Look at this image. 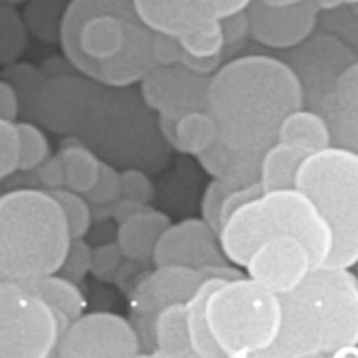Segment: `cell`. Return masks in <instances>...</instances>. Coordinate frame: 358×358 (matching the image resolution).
Wrapping results in <instances>:
<instances>
[{
	"mask_svg": "<svg viewBox=\"0 0 358 358\" xmlns=\"http://www.w3.org/2000/svg\"><path fill=\"white\" fill-rule=\"evenodd\" d=\"M303 108V91L285 59L245 55L217 68L209 80L207 110L220 139L230 148L262 156L278 139L280 122Z\"/></svg>",
	"mask_w": 358,
	"mask_h": 358,
	"instance_id": "1",
	"label": "cell"
},
{
	"mask_svg": "<svg viewBox=\"0 0 358 358\" xmlns=\"http://www.w3.org/2000/svg\"><path fill=\"white\" fill-rule=\"evenodd\" d=\"M59 45L72 68L106 87H133L154 66L152 32L131 0H70Z\"/></svg>",
	"mask_w": 358,
	"mask_h": 358,
	"instance_id": "2",
	"label": "cell"
},
{
	"mask_svg": "<svg viewBox=\"0 0 358 358\" xmlns=\"http://www.w3.org/2000/svg\"><path fill=\"white\" fill-rule=\"evenodd\" d=\"M280 297V331L266 358H324L358 343V276L318 266Z\"/></svg>",
	"mask_w": 358,
	"mask_h": 358,
	"instance_id": "3",
	"label": "cell"
},
{
	"mask_svg": "<svg viewBox=\"0 0 358 358\" xmlns=\"http://www.w3.org/2000/svg\"><path fill=\"white\" fill-rule=\"evenodd\" d=\"M70 230L59 203L38 188H15L0 194V274L30 282L57 274Z\"/></svg>",
	"mask_w": 358,
	"mask_h": 358,
	"instance_id": "4",
	"label": "cell"
},
{
	"mask_svg": "<svg viewBox=\"0 0 358 358\" xmlns=\"http://www.w3.org/2000/svg\"><path fill=\"white\" fill-rule=\"evenodd\" d=\"M274 236H295L324 266L333 249V234L314 203L297 188L262 192L257 199L238 207L220 230V247L226 259L245 268L249 255Z\"/></svg>",
	"mask_w": 358,
	"mask_h": 358,
	"instance_id": "5",
	"label": "cell"
},
{
	"mask_svg": "<svg viewBox=\"0 0 358 358\" xmlns=\"http://www.w3.org/2000/svg\"><path fill=\"white\" fill-rule=\"evenodd\" d=\"M295 188L314 203L333 234L324 266L354 268L358 262V154L339 145L308 154L295 175Z\"/></svg>",
	"mask_w": 358,
	"mask_h": 358,
	"instance_id": "6",
	"label": "cell"
},
{
	"mask_svg": "<svg viewBox=\"0 0 358 358\" xmlns=\"http://www.w3.org/2000/svg\"><path fill=\"white\" fill-rule=\"evenodd\" d=\"M280 320V297L249 276L224 280L207 299V324L226 358L264 356Z\"/></svg>",
	"mask_w": 358,
	"mask_h": 358,
	"instance_id": "7",
	"label": "cell"
},
{
	"mask_svg": "<svg viewBox=\"0 0 358 358\" xmlns=\"http://www.w3.org/2000/svg\"><path fill=\"white\" fill-rule=\"evenodd\" d=\"M127 89L106 87L93 80L74 135L83 137L91 150H97L110 162L154 166L141 148H158V139L152 141L150 137L156 135L158 124L152 122V110L143 103L141 95L137 99V93Z\"/></svg>",
	"mask_w": 358,
	"mask_h": 358,
	"instance_id": "8",
	"label": "cell"
},
{
	"mask_svg": "<svg viewBox=\"0 0 358 358\" xmlns=\"http://www.w3.org/2000/svg\"><path fill=\"white\" fill-rule=\"evenodd\" d=\"M68 322L30 285L0 280V358L55 356Z\"/></svg>",
	"mask_w": 358,
	"mask_h": 358,
	"instance_id": "9",
	"label": "cell"
},
{
	"mask_svg": "<svg viewBox=\"0 0 358 358\" xmlns=\"http://www.w3.org/2000/svg\"><path fill=\"white\" fill-rule=\"evenodd\" d=\"M356 59L358 55L352 51V47L335 34L314 32L297 47L289 49V57L285 62L301 85L303 106L320 112L335 80Z\"/></svg>",
	"mask_w": 358,
	"mask_h": 358,
	"instance_id": "10",
	"label": "cell"
},
{
	"mask_svg": "<svg viewBox=\"0 0 358 358\" xmlns=\"http://www.w3.org/2000/svg\"><path fill=\"white\" fill-rule=\"evenodd\" d=\"M141 354L133 322L114 312H91L70 320L55 352L62 358H135Z\"/></svg>",
	"mask_w": 358,
	"mask_h": 358,
	"instance_id": "11",
	"label": "cell"
},
{
	"mask_svg": "<svg viewBox=\"0 0 358 358\" xmlns=\"http://www.w3.org/2000/svg\"><path fill=\"white\" fill-rule=\"evenodd\" d=\"M211 76L199 74L184 64L152 66L139 80V95L152 112L177 120L188 112L207 110Z\"/></svg>",
	"mask_w": 358,
	"mask_h": 358,
	"instance_id": "12",
	"label": "cell"
},
{
	"mask_svg": "<svg viewBox=\"0 0 358 358\" xmlns=\"http://www.w3.org/2000/svg\"><path fill=\"white\" fill-rule=\"evenodd\" d=\"M247 15L249 34L255 43L268 49L289 51L316 32L322 13L316 0H303L295 5H272L264 0H253L247 7Z\"/></svg>",
	"mask_w": 358,
	"mask_h": 358,
	"instance_id": "13",
	"label": "cell"
},
{
	"mask_svg": "<svg viewBox=\"0 0 358 358\" xmlns=\"http://www.w3.org/2000/svg\"><path fill=\"white\" fill-rule=\"evenodd\" d=\"M152 259L154 266H188L199 270L230 264L220 247L217 232L203 217L169 224L154 247Z\"/></svg>",
	"mask_w": 358,
	"mask_h": 358,
	"instance_id": "14",
	"label": "cell"
},
{
	"mask_svg": "<svg viewBox=\"0 0 358 358\" xmlns=\"http://www.w3.org/2000/svg\"><path fill=\"white\" fill-rule=\"evenodd\" d=\"M316 268L310 249L295 236H274L264 241L247 259V276L268 287L276 295L295 289Z\"/></svg>",
	"mask_w": 358,
	"mask_h": 358,
	"instance_id": "15",
	"label": "cell"
},
{
	"mask_svg": "<svg viewBox=\"0 0 358 358\" xmlns=\"http://www.w3.org/2000/svg\"><path fill=\"white\" fill-rule=\"evenodd\" d=\"M207 270L188 266H156L141 282L135 285L133 293V316L152 318L171 303H186L201 282L207 278Z\"/></svg>",
	"mask_w": 358,
	"mask_h": 358,
	"instance_id": "16",
	"label": "cell"
},
{
	"mask_svg": "<svg viewBox=\"0 0 358 358\" xmlns=\"http://www.w3.org/2000/svg\"><path fill=\"white\" fill-rule=\"evenodd\" d=\"M320 114L327 118L333 145L358 154V59L335 80Z\"/></svg>",
	"mask_w": 358,
	"mask_h": 358,
	"instance_id": "17",
	"label": "cell"
},
{
	"mask_svg": "<svg viewBox=\"0 0 358 358\" xmlns=\"http://www.w3.org/2000/svg\"><path fill=\"white\" fill-rule=\"evenodd\" d=\"M139 22L158 34L182 38L209 20L194 0H131Z\"/></svg>",
	"mask_w": 358,
	"mask_h": 358,
	"instance_id": "18",
	"label": "cell"
},
{
	"mask_svg": "<svg viewBox=\"0 0 358 358\" xmlns=\"http://www.w3.org/2000/svg\"><path fill=\"white\" fill-rule=\"evenodd\" d=\"M169 224L171 217L166 213L152 209L148 205L129 215L127 220H122L116 230V243L122 255L131 262L152 259L154 247Z\"/></svg>",
	"mask_w": 358,
	"mask_h": 358,
	"instance_id": "19",
	"label": "cell"
},
{
	"mask_svg": "<svg viewBox=\"0 0 358 358\" xmlns=\"http://www.w3.org/2000/svg\"><path fill=\"white\" fill-rule=\"evenodd\" d=\"M199 164L209 173L213 179L230 184L232 188L249 186L259 182V160L262 156L245 154L234 148H230L226 141L217 137L213 145H209L199 156Z\"/></svg>",
	"mask_w": 358,
	"mask_h": 358,
	"instance_id": "20",
	"label": "cell"
},
{
	"mask_svg": "<svg viewBox=\"0 0 358 358\" xmlns=\"http://www.w3.org/2000/svg\"><path fill=\"white\" fill-rule=\"evenodd\" d=\"M150 356H162V358L194 356L190 335H188V320H186L184 303L164 306L154 316V348Z\"/></svg>",
	"mask_w": 358,
	"mask_h": 358,
	"instance_id": "21",
	"label": "cell"
},
{
	"mask_svg": "<svg viewBox=\"0 0 358 358\" xmlns=\"http://www.w3.org/2000/svg\"><path fill=\"white\" fill-rule=\"evenodd\" d=\"M224 280H230V278L207 276L201 282V287L194 291V295L184 303L186 320H188V335H190V343H192L196 358H222V350L215 343L207 324V299Z\"/></svg>",
	"mask_w": 358,
	"mask_h": 358,
	"instance_id": "22",
	"label": "cell"
},
{
	"mask_svg": "<svg viewBox=\"0 0 358 358\" xmlns=\"http://www.w3.org/2000/svg\"><path fill=\"white\" fill-rule=\"evenodd\" d=\"M312 154L299 145L276 141L272 143L259 160V184L264 192L295 188V175L303 162V158Z\"/></svg>",
	"mask_w": 358,
	"mask_h": 358,
	"instance_id": "23",
	"label": "cell"
},
{
	"mask_svg": "<svg viewBox=\"0 0 358 358\" xmlns=\"http://www.w3.org/2000/svg\"><path fill=\"white\" fill-rule=\"evenodd\" d=\"M276 141L299 145L308 152H316V150L333 145L327 118L320 112H314L306 106L285 116V120L280 122Z\"/></svg>",
	"mask_w": 358,
	"mask_h": 358,
	"instance_id": "24",
	"label": "cell"
},
{
	"mask_svg": "<svg viewBox=\"0 0 358 358\" xmlns=\"http://www.w3.org/2000/svg\"><path fill=\"white\" fill-rule=\"evenodd\" d=\"M217 137H220V131L209 110H194L175 120L171 148L182 154L199 156L209 145H213Z\"/></svg>",
	"mask_w": 358,
	"mask_h": 358,
	"instance_id": "25",
	"label": "cell"
},
{
	"mask_svg": "<svg viewBox=\"0 0 358 358\" xmlns=\"http://www.w3.org/2000/svg\"><path fill=\"white\" fill-rule=\"evenodd\" d=\"M64 162L66 173V188L78 194H85L97 179L99 173V156L80 139L66 141L57 152Z\"/></svg>",
	"mask_w": 358,
	"mask_h": 358,
	"instance_id": "26",
	"label": "cell"
},
{
	"mask_svg": "<svg viewBox=\"0 0 358 358\" xmlns=\"http://www.w3.org/2000/svg\"><path fill=\"white\" fill-rule=\"evenodd\" d=\"M26 285H30L47 303H51L68 320L78 318L87 310V299H85V293L80 291L78 282L62 276L59 272L36 278V280H30Z\"/></svg>",
	"mask_w": 358,
	"mask_h": 358,
	"instance_id": "27",
	"label": "cell"
},
{
	"mask_svg": "<svg viewBox=\"0 0 358 358\" xmlns=\"http://www.w3.org/2000/svg\"><path fill=\"white\" fill-rule=\"evenodd\" d=\"M70 0H28L24 24L28 34L41 43H59V30Z\"/></svg>",
	"mask_w": 358,
	"mask_h": 358,
	"instance_id": "28",
	"label": "cell"
},
{
	"mask_svg": "<svg viewBox=\"0 0 358 358\" xmlns=\"http://www.w3.org/2000/svg\"><path fill=\"white\" fill-rule=\"evenodd\" d=\"M0 78H5L7 83L13 85V89L20 97V116H26V120L34 118L38 95L47 83L45 72L32 64L15 62L11 66H5V70L0 72Z\"/></svg>",
	"mask_w": 358,
	"mask_h": 358,
	"instance_id": "29",
	"label": "cell"
},
{
	"mask_svg": "<svg viewBox=\"0 0 358 358\" xmlns=\"http://www.w3.org/2000/svg\"><path fill=\"white\" fill-rule=\"evenodd\" d=\"M28 28L17 7L0 3V68L22 59L28 51Z\"/></svg>",
	"mask_w": 358,
	"mask_h": 358,
	"instance_id": "30",
	"label": "cell"
},
{
	"mask_svg": "<svg viewBox=\"0 0 358 358\" xmlns=\"http://www.w3.org/2000/svg\"><path fill=\"white\" fill-rule=\"evenodd\" d=\"M179 45H182L184 55L190 57H224V32L220 20H205L199 28L179 38Z\"/></svg>",
	"mask_w": 358,
	"mask_h": 358,
	"instance_id": "31",
	"label": "cell"
},
{
	"mask_svg": "<svg viewBox=\"0 0 358 358\" xmlns=\"http://www.w3.org/2000/svg\"><path fill=\"white\" fill-rule=\"evenodd\" d=\"M62 207L66 222H68V230L72 238H85L91 230L93 224V211H91V203L68 188H55V190H47Z\"/></svg>",
	"mask_w": 358,
	"mask_h": 358,
	"instance_id": "32",
	"label": "cell"
},
{
	"mask_svg": "<svg viewBox=\"0 0 358 358\" xmlns=\"http://www.w3.org/2000/svg\"><path fill=\"white\" fill-rule=\"evenodd\" d=\"M17 127V135H20V169L22 173H30L34 171L49 154V139L45 135V131L32 122V120H15Z\"/></svg>",
	"mask_w": 358,
	"mask_h": 358,
	"instance_id": "33",
	"label": "cell"
},
{
	"mask_svg": "<svg viewBox=\"0 0 358 358\" xmlns=\"http://www.w3.org/2000/svg\"><path fill=\"white\" fill-rule=\"evenodd\" d=\"M20 169V135L13 120L0 118V182Z\"/></svg>",
	"mask_w": 358,
	"mask_h": 358,
	"instance_id": "34",
	"label": "cell"
},
{
	"mask_svg": "<svg viewBox=\"0 0 358 358\" xmlns=\"http://www.w3.org/2000/svg\"><path fill=\"white\" fill-rule=\"evenodd\" d=\"M91 205H106L120 196V171L112 162H99L95 184L83 194Z\"/></svg>",
	"mask_w": 358,
	"mask_h": 358,
	"instance_id": "35",
	"label": "cell"
},
{
	"mask_svg": "<svg viewBox=\"0 0 358 358\" xmlns=\"http://www.w3.org/2000/svg\"><path fill=\"white\" fill-rule=\"evenodd\" d=\"M91 251L93 249L85 238H72L59 274L80 285L87 278V274H91Z\"/></svg>",
	"mask_w": 358,
	"mask_h": 358,
	"instance_id": "36",
	"label": "cell"
},
{
	"mask_svg": "<svg viewBox=\"0 0 358 358\" xmlns=\"http://www.w3.org/2000/svg\"><path fill=\"white\" fill-rule=\"evenodd\" d=\"M230 190H234L230 184L222 182V179H211L201 199V217L213 228V232H217V236L222 230V205Z\"/></svg>",
	"mask_w": 358,
	"mask_h": 358,
	"instance_id": "37",
	"label": "cell"
},
{
	"mask_svg": "<svg viewBox=\"0 0 358 358\" xmlns=\"http://www.w3.org/2000/svg\"><path fill=\"white\" fill-rule=\"evenodd\" d=\"M120 196L150 205L154 199V184L150 175L139 166H129L120 171Z\"/></svg>",
	"mask_w": 358,
	"mask_h": 358,
	"instance_id": "38",
	"label": "cell"
},
{
	"mask_svg": "<svg viewBox=\"0 0 358 358\" xmlns=\"http://www.w3.org/2000/svg\"><path fill=\"white\" fill-rule=\"evenodd\" d=\"M122 251L118 243H106L91 251V274L101 282H112L122 268Z\"/></svg>",
	"mask_w": 358,
	"mask_h": 358,
	"instance_id": "39",
	"label": "cell"
},
{
	"mask_svg": "<svg viewBox=\"0 0 358 358\" xmlns=\"http://www.w3.org/2000/svg\"><path fill=\"white\" fill-rule=\"evenodd\" d=\"M220 24H222V32H224V59H226L232 53H236L245 45L247 38H251L247 9L220 20Z\"/></svg>",
	"mask_w": 358,
	"mask_h": 358,
	"instance_id": "40",
	"label": "cell"
},
{
	"mask_svg": "<svg viewBox=\"0 0 358 358\" xmlns=\"http://www.w3.org/2000/svg\"><path fill=\"white\" fill-rule=\"evenodd\" d=\"M152 62L154 66H173L182 62V45H179V38L169 36V34H158L152 32Z\"/></svg>",
	"mask_w": 358,
	"mask_h": 358,
	"instance_id": "41",
	"label": "cell"
},
{
	"mask_svg": "<svg viewBox=\"0 0 358 358\" xmlns=\"http://www.w3.org/2000/svg\"><path fill=\"white\" fill-rule=\"evenodd\" d=\"M38 182L47 188V190H55V188H66V173H64V162L62 156H47L36 169H34Z\"/></svg>",
	"mask_w": 358,
	"mask_h": 358,
	"instance_id": "42",
	"label": "cell"
},
{
	"mask_svg": "<svg viewBox=\"0 0 358 358\" xmlns=\"http://www.w3.org/2000/svg\"><path fill=\"white\" fill-rule=\"evenodd\" d=\"M199 9L213 20H224L228 15L245 11L253 0H194Z\"/></svg>",
	"mask_w": 358,
	"mask_h": 358,
	"instance_id": "43",
	"label": "cell"
},
{
	"mask_svg": "<svg viewBox=\"0 0 358 358\" xmlns=\"http://www.w3.org/2000/svg\"><path fill=\"white\" fill-rule=\"evenodd\" d=\"M262 192H264V188H262V184H259V182L230 190V192L226 194V199H224V205H222V226H224V222H226V220H228V217H230L238 207H243L245 203H249V201L257 199Z\"/></svg>",
	"mask_w": 358,
	"mask_h": 358,
	"instance_id": "44",
	"label": "cell"
},
{
	"mask_svg": "<svg viewBox=\"0 0 358 358\" xmlns=\"http://www.w3.org/2000/svg\"><path fill=\"white\" fill-rule=\"evenodd\" d=\"M0 118L5 120H17L20 118V97L11 83L0 78Z\"/></svg>",
	"mask_w": 358,
	"mask_h": 358,
	"instance_id": "45",
	"label": "cell"
},
{
	"mask_svg": "<svg viewBox=\"0 0 358 358\" xmlns=\"http://www.w3.org/2000/svg\"><path fill=\"white\" fill-rule=\"evenodd\" d=\"M333 358H358V343H348V345H341Z\"/></svg>",
	"mask_w": 358,
	"mask_h": 358,
	"instance_id": "46",
	"label": "cell"
},
{
	"mask_svg": "<svg viewBox=\"0 0 358 358\" xmlns=\"http://www.w3.org/2000/svg\"><path fill=\"white\" fill-rule=\"evenodd\" d=\"M0 3H5V5H11V7H20V5H26L28 0H0Z\"/></svg>",
	"mask_w": 358,
	"mask_h": 358,
	"instance_id": "47",
	"label": "cell"
},
{
	"mask_svg": "<svg viewBox=\"0 0 358 358\" xmlns=\"http://www.w3.org/2000/svg\"><path fill=\"white\" fill-rule=\"evenodd\" d=\"M339 5H345V7H352V5H358V0H337Z\"/></svg>",
	"mask_w": 358,
	"mask_h": 358,
	"instance_id": "48",
	"label": "cell"
},
{
	"mask_svg": "<svg viewBox=\"0 0 358 358\" xmlns=\"http://www.w3.org/2000/svg\"><path fill=\"white\" fill-rule=\"evenodd\" d=\"M352 270H354V272H356V276H358V262H356V266H354Z\"/></svg>",
	"mask_w": 358,
	"mask_h": 358,
	"instance_id": "49",
	"label": "cell"
},
{
	"mask_svg": "<svg viewBox=\"0 0 358 358\" xmlns=\"http://www.w3.org/2000/svg\"><path fill=\"white\" fill-rule=\"evenodd\" d=\"M0 280H5V276H3V274H0Z\"/></svg>",
	"mask_w": 358,
	"mask_h": 358,
	"instance_id": "50",
	"label": "cell"
},
{
	"mask_svg": "<svg viewBox=\"0 0 358 358\" xmlns=\"http://www.w3.org/2000/svg\"><path fill=\"white\" fill-rule=\"evenodd\" d=\"M264 3H270V0H264Z\"/></svg>",
	"mask_w": 358,
	"mask_h": 358,
	"instance_id": "51",
	"label": "cell"
}]
</instances>
